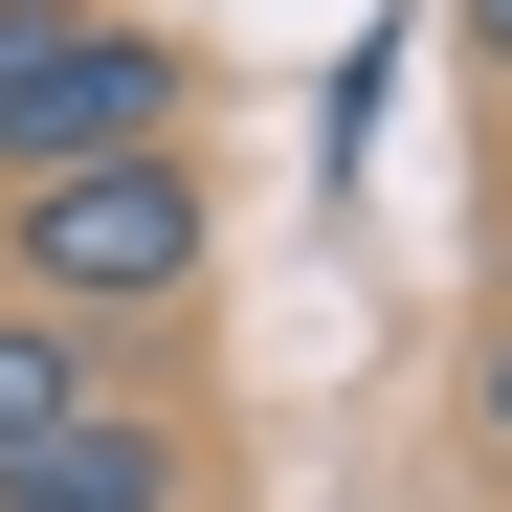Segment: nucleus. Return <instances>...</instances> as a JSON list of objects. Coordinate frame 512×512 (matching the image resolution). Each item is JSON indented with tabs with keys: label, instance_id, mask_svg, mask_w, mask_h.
Segmentation results:
<instances>
[{
	"label": "nucleus",
	"instance_id": "nucleus-3",
	"mask_svg": "<svg viewBox=\"0 0 512 512\" xmlns=\"http://www.w3.org/2000/svg\"><path fill=\"white\" fill-rule=\"evenodd\" d=\"M90 401H112V357H90V334H45V312H0V468H23L45 423H90Z\"/></svg>",
	"mask_w": 512,
	"mask_h": 512
},
{
	"label": "nucleus",
	"instance_id": "nucleus-4",
	"mask_svg": "<svg viewBox=\"0 0 512 512\" xmlns=\"http://www.w3.org/2000/svg\"><path fill=\"white\" fill-rule=\"evenodd\" d=\"M468 446L512 468V334H490V357H468Z\"/></svg>",
	"mask_w": 512,
	"mask_h": 512
},
{
	"label": "nucleus",
	"instance_id": "nucleus-1",
	"mask_svg": "<svg viewBox=\"0 0 512 512\" xmlns=\"http://www.w3.org/2000/svg\"><path fill=\"white\" fill-rule=\"evenodd\" d=\"M223 268V201H201V156H90V179H23L0 201V312H45V334H156Z\"/></svg>",
	"mask_w": 512,
	"mask_h": 512
},
{
	"label": "nucleus",
	"instance_id": "nucleus-6",
	"mask_svg": "<svg viewBox=\"0 0 512 512\" xmlns=\"http://www.w3.org/2000/svg\"><path fill=\"white\" fill-rule=\"evenodd\" d=\"M490 334H512V223H490Z\"/></svg>",
	"mask_w": 512,
	"mask_h": 512
},
{
	"label": "nucleus",
	"instance_id": "nucleus-2",
	"mask_svg": "<svg viewBox=\"0 0 512 512\" xmlns=\"http://www.w3.org/2000/svg\"><path fill=\"white\" fill-rule=\"evenodd\" d=\"M0 512H201V423L179 401H90V423H45L0 468Z\"/></svg>",
	"mask_w": 512,
	"mask_h": 512
},
{
	"label": "nucleus",
	"instance_id": "nucleus-7",
	"mask_svg": "<svg viewBox=\"0 0 512 512\" xmlns=\"http://www.w3.org/2000/svg\"><path fill=\"white\" fill-rule=\"evenodd\" d=\"M490 112H512V90H490Z\"/></svg>",
	"mask_w": 512,
	"mask_h": 512
},
{
	"label": "nucleus",
	"instance_id": "nucleus-5",
	"mask_svg": "<svg viewBox=\"0 0 512 512\" xmlns=\"http://www.w3.org/2000/svg\"><path fill=\"white\" fill-rule=\"evenodd\" d=\"M468 67H490V90H512V0H468Z\"/></svg>",
	"mask_w": 512,
	"mask_h": 512
}]
</instances>
